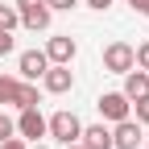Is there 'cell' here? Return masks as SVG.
<instances>
[{
	"instance_id": "3",
	"label": "cell",
	"mask_w": 149,
	"mask_h": 149,
	"mask_svg": "<svg viewBox=\"0 0 149 149\" xmlns=\"http://www.w3.org/2000/svg\"><path fill=\"white\" fill-rule=\"evenodd\" d=\"M95 108H100V116L104 120H124V116H133V100L124 95V91H104V95L95 100Z\"/></svg>"
},
{
	"instance_id": "21",
	"label": "cell",
	"mask_w": 149,
	"mask_h": 149,
	"mask_svg": "<svg viewBox=\"0 0 149 149\" xmlns=\"http://www.w3.org/2000/svg\"><path fill=\"white\" fill-rule=\"evenodd\" d=\"M87 4L95 8V13H104V8H112V4H116V0H87Z\"/></svg>"
},
{
	"instance_id": "23",
	"label": "cell",
	"mask_w": 149,
	"mask_h": 149,
	"mask_svg": "<svg viewBox=\"0 0 149 149\" xmlns=\"http://www.w3.org/2000/svg\"><path fill=\"white\" fill-rule=\"evenodd\" d=\"M29 149H50V145H29Z\"/></svg>"
},
{
	"instance_id": "16",
	"label": "cell",
	"mask_w": 149,
	"mask_h": 149,
	"mask_svg": "<svg viewBox=\"0 0 149 149\" xmlns=\"http://www.w3.org/2000/svg\"><path fill=\"white\" fill-rule=\"evenodd\" d=\"M133 58H137V66H141V70H149V42H141V46L133 50Z\"/></svg>"
},
{
	"instance_id": "22",
	"label": "cell",
	"mask_w": 149,
	"mask_h": 149,
	"mask_svg": "<svg viewBox=\"0 0 149 149\" xmlns=\"http://www.w3.org/2000/svg\"><path fill=\"white\" fill-rule=\"evenodd\" d=\"M62 149H83V145H79V141H70V145H62Z\"/></svg>"
},
{
	"instance_id": "13",
	"label": "cell",
	"mask_w": 149,
	"mask_h": 149,
	"mask_svg": "<svg viewBox=\"0 0 149 149\" xmlns=\"http://www.w3.org/2000/svg\"><path fill=\"white\" fill-rule=\"evenodd\" d=\"M17 25H21V13H17L13 4H4V0H0V29H4V33H13Z\"/></svg>"
},
{
	"instance_id": "4",
	"label": "cell",
	"mask_w": 149,
	"mask_h": 149,
	"mask_svg": "<svg viewBox=\"0 0 149 149\" xmlns=\"http://www.w3.org/2000/svg\"><path fill=\"white\" fill-rule=\"evenodd\" d=\"M133 66H137V58H133V46H128V42H112V46H104V70L124 74V70H133Z\"/></svg>"
},
{
	"instance_id": "24",
	"label": "cell",
	"mask_w": 149,
	"mask_h": 149,
	"mask_svg": "<svg viewBox=\"0 0 149 149\" xmlns=\"http://www.w3.org/2000/svg\"><path fill=\"white\" fill-rule=\"evenodd\" d=\"M145 149H149V145H145Z\"/></svg>"
},
{
	"instance_id": "19",
	"label": "cell",
	"mask_w": 149,
	"mask_h": 149,
	"mask_svg": "<svg viewBox=\"0 0 149 149\" xmlns=\"http://www.w3.org/2000/svg\"><path fill=\"white\" fill-rule=\"evenodd\" d=\"M4 54H13V33L0 29V58H4Z\"/></svg>"
},
{
	"instance_id": "1",
	"label": "cell",
	"mask_w": 149,
	"mask_h": 149,
	"mask_svg": "<svg viewBox=\"0 0 149 149\" xmlns=\"http://www.w3.org/2000/svg\"><path fill=\"white\" fill-rule=\"evenodd\" d=\"M79 133H83V120L74 116V112H54V116L46 120V137H54L58 145H70V141H79Z\"/></svg>"
},
{
	"instance_id": "17",
	"label": "cell",
	"mask_w": 149,
	"mask_h": 149,
	"mask_svg": "<svg viewBox=\"0 0 149 149\" xmlns=\"http://www.w3.org/2000/svg\"><path fill=\"white\" fill-rule=\"evenodd\" d=\"M46 4H50V13H70L79 0H46Z\"/></svg>"
},
{
	"instance_id": "14",
	"label": "cell",
	"mask_w": 149,
	"mask_h": 149,
	"mask_svg": "<svg viewBox=\"0 0 149 149\" xmlns=\"http://www.w3.org/2000/svg\"><path fill=\"white\" fill-rule=\"evenodd\" d=\"M133 120H137V124H149V95L133 100Z\"/></svg>"
},
{
	"instance_id": "20",
	"label": "cell",
	"mask_w": 149,
	"mask_h": 149,
	"mask_svg": "<svg viewBox=\"0 0 149 149\" xmlns=\"http://www.w3.org/2000/svg\"><path fill=\"white\" fill-rule=\"evenodd\" d=\"M124 4H133V13H141V17H149V0H124Z\"/></svg>"
},
{
	"instance_id": "7",
	"label": "cell",
	"mask_w": 149,
	"mask_h": 149,
	"mask_svg": "<svg viewBox=\"0 0 149 149\" xmlns=\"http://www.w3.org/2000/svg\"><path fill=\"white\" fill-rule=\"evenodd\" d=\"M74 54H79V46H74V37H70V33H54L50 42H46V58H50V62L70 66V62H74Z\"/></svg>"
},
{
	"instance_id": "18",
	"label": "cell",
	"mask_w": 149,
	"mask_h": 149,
	"mask_svg": "<svg viewBox=\"0 0 149 149\" xmlns=\"http://www.w3.org/2000/svg\"><path fill=\"white\" fill-rule=\"evenodd\" d=\"M13 133H17V120H8L4 112H0V141H4V137H13Z\"/></svg>"
},
{
	"instance_id": "9",
	"label": "cell",
	"mask_w": 149,
	"mask_h": 149,
	"mask_svg": "<svg viewBox=\"0 0 149 149\" xmlns=\"http://www.w3.org/2000/svg\"><path fill=\"white\" fill-rule=\"evenodd\" d=\"M46 66H50V58H46V50H25L21 58H17V70H21V79H29V83H37L46 74Z\"/></svg>"
},
{
	"instance_id": "10",
	"label": "cell",
	"mask_w": 149,
	"mask_h": 149,
	"mask_svg": "<svg viewBox=\"0 0 149 149\" xmlns=\"http://www.w3.org/2000/svg\"><path fill=\"white\" fill-rule=\"evenodd\" d=\"M79 145H83V149H112V128H104V124H83Z\"/></svg>"
},
{
	"instance_id": "8",
	"label": "cell",
	"mask_w": 149,
	"mask_h": 149,
	"mask_svg": "<svg viewBox=\"0 0 149 149\" xmlns=\"http://www.w3.org/2000/svg\"><path fill=\"white\" fill-rule=\"evenodd\" d=\"M17 137L25 141H42L46 137V116L37 108H21V120H17Z\"/></svg>"
},
{
	"instance_id": "12",
	"label": "cell",
	"mask_w": 149,
	"mask_h": 149,
	"mask_svg": "<svg viewBox=\"0 0 149 149\" xmlns=\"http://www.w3.org/2000/svg\"><path fill=\"white\" fill-rule=\"evenodd\" d=\"M13 108H37V83H29V79H17Z\"/></svg>"
},
{
	"instance_id": "15",
	"label": "cell",
	"mask_w": 149,
	"mask_h": 149,
	"mask_svg": "<svg viewBox=\"0 0 149 149\" xmlns=\"http://www.w3.org/2000/svg\"><path fill=\"white\" fill-rule=\"evenodd\" d=\"M13 91H17V79L0 74V108H4V104H13Z\"/></svg>"
},
{
	"instance_id": "11",
	"label": "cell",
	"mask_w": 149,
	"mask_h": 149,
	"mask_svg": "<svg viewBox=\"0 0 149 149\" xmlns=\"http://www.w3.org/2000/svg\"><path fill=\"white\" fill-rule=\"evenodd\" d=\"M124 95H128V100H141V95H149V70H141V66L124 70Z\"/></svg>"
},
{
	"instance_id": "5",
	"label": "cell",
	"mask_w": 149,
	"mask_h": 149,
	"mask_svg": "<svg viewBox=\"0 0 149 149\" xmlns=\"http://www.w3.org/2000/svg\"><path fill=\"white\" fill-rule=\"evenodd\" d=\"M42 87L50 91V95H66V91L74 87V74H70V66H62V62H50V66H46V74H42Z\"/></svg>"
},
{
	"instance_id": "6",
	"label": "cell",
	"mask_w": 149,
	"mask_h": 149,
	"mask_svg": "<svg viewBox=\"0 0 149 149\" xmlns=\"http://www.w3.org/2000/svg\"><path fill=\"white\" fill-rule=\"evenodd\" d=\"M141 141H145V133H141V124L133 116L116 120V128H112V149H137Z\"/></svg>"
},
{
	"instance_id": "2",
	"label": "cell",
	"mask_w": 149,
	"mask_h": 149,
	"mask_svg": "<svg viewBox=\"0 0 149 149\" xmlns=\"http://www.w3.org/2000/svg\"><path fill=\"white\" fill-rule=\"evenodd\" d=\"M13 8L21 13V25L25 29H50V4L46 0H13Z\"/></svg>"
}]
</instances>
